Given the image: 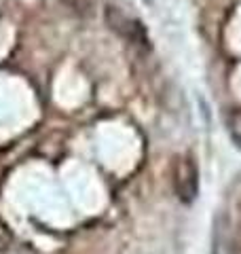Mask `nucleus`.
Masks as SVG:
<instances>
[{"instance_id": "20e7f679", "label": "nucleus", "mask_w": 241, "mask_h": 254, "mask_svg": "<svg viewBox=\"0 0 241 254\" xmlns=\"http://www.w3.org/2000/svg\"><path fill=\"white\" fill-rule=\"evenodd\" d=\"M227 129H229L231 140L237 146H241V110L239 108H233L227 115Z\"/></svg>"}, {"instance_id": "7ed1b4c3", "label": "nucleus", "mask_w": 241, "mask_h": 254, "mask_svg": "<svg viewBox=\"0 0 241 254\" xmlns=\"http://www.w3.org/2000/svg\"><path fill=\"white\" fill-rule=\"evenodd\" d=\"M61 4L76 17H89L95 9V0H61Z\"/></svg>"}, {"instance_id": "f257e3e1", "label": "nucleus", "mask_w": 241, "mask_h": 254, "mask_svg": "<svg viewBox=\"0 0 241 254\" xmlns=\"http://www.w3.org/2000/svg\"><path fill=\"white\" fill-rule=\"evenodd\" d=\"M104 17H106L108 28L115 32V34H119L120 38H125L129 45L138 47V49H144V51L150 49V38H148L146 28L142 26V21L129 17V15L117 9V6H106Z\"/></svg>"}, {"instance_id": "f03ea898", "label": "nucleus", "mask_w": 241, "mask_h": 254, "mask_svg": "<svg viewBox=\"0 0 241 254\" xmlns=\"http://www.w3.org/2000/svg\"><path fill=\"white\" fill-rule=\"evenodd\" d=\"M174 189L182 203H192L199 195V170L190 157H180L174 168Z\"/></svg>"}, {"instance_id": "39448f33", "label": "nucleus", "mask_w": 241, "mask_h": 254, "mask_svg": "<svg viewBox=\"0 0 241 254\" xmlns=\"http://www.w3.org/2000/svg\"><path fill=\"white\" fill-rule=\"evenodd\" d=\"M9 246H11V235L6 233V231H2V229H0V254L9 250Z\"/></svg>"}]
</instances>
